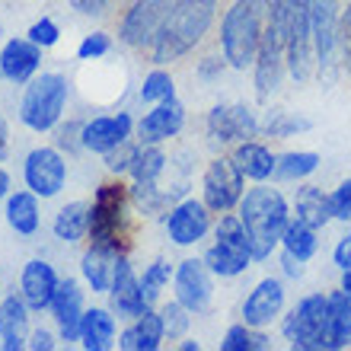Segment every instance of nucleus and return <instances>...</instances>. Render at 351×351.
Segmentation results:
<instances>
[{
	"instance_id": "f257e3e1",
	"label": "nucleus",
	"mask_w": 351,
	"mask_h": 351,
	"mask_svg": "<svg viewBox=\"0 0 351 351\" xmlns=\"http://www.w3.org/2000/svg\"><path fill=\"white\" fill-rule=\"evenodd\" d=\"M237 214H240L256 262L271 259V252L281 250V237H285L287 223L294 217L285 192L268 182H256L252 189H246L240 204H237Z\"/></svg>"
},
{
	"instance_id": "f03ea898",
	"label": "nucleus",
	"mask_w": 351,
	"mask_h": 351,
	"mask_svg": "<svg viewBox=\"0 0 351 351\" xmlns=\"http://www.w3.org/2000/svg\"><path fill=\"white\" fill-rule=\"evenodd\" d=\"M221 0H179L167 26L160 29L157 42L150 45V61L160 67L176 64L211 32L214 19H217Z\"/></svg>"
},
{
	"instance_id": "7ed1b4c3",
	"label": "nucleus",
	"mask_w": 351,
	"mask_h": 351,
	"mask_svg": "<svg viewBox=\"0 0 351 351\" xmlns=\"http://www.w3.org/2000/svg\"><path fill=\"white\" fill-rule=\"evenodd\" d=\"M268 23L265 0H233L221 19V55L233 71H252Z\"/></svg>"
},
{
	"instance_id": "20e7f679",
	"label": "nucleus",
	"mask_w": 351,
	"mask_h": 351,
	"mask_svg": "<svg viewBox=\"0 0 351 351\" xmlns=\"http://www.w3.org/2000/svg\"><path fill=\"white\" fill-rule=\"evenodd\" d=\"M128 204L131 189L121 182V176L99 182L90 202V243L128 252Z\"/></svg>"
},
{
	"instance_id": "39448f33",
	"label": "nucleus",
	"mask_w": 351,
	"mask_h": 351,
	"mask_svg": "<svg viewBox=\"0 0 351 351\" xmlns=\"http://www.w3.org/2000/svg\"><path fill=\"white\" fill-rule=\"evenodd\" d=\"M67 99H71V84L58 71H38L23 90L19 99V121L36 134H48L64 119Z\"/></svg>"
},
{
	"instance_id": "423d86ee",
	"label": "nucleus",
	"mask_w": 351,
	"mask_h": 351,
	"mask_svg": "<svg viewBox=\"0 0 351 351\" xmlns=\"http://www.w3.org/2000/svg\"><path fill=\"white\" fill-rule=\"evenodd\" d=\"M202 259L214 271V278H240L250 271L256 259H252L240 214H217V223L211 227V246L204 250Z\"/></svg>"
},
{
	"instance_id": "0eeeda50",
	"label": "nucleus",
	"mask_w": 351,
	"mask_h": 351,
	"mask_svg": "<svg viewBox=\"0 0 351 351\" xmlns=\"http://www.w3.org/2000/svg\"><path fill=\"white\" fill-rule=\"evenodd\" d=\"M281 335L294 351H326L329 335V294L313 291L281 316Z\"/></svg>"
},
{
	"instance_id": "6e6552de",
	"label": "nucleus",
	"mask_w": 351,
	"mask_h": 351,
	"mask_svg": "<svg viewBox=\"0 0 351 351\" xmlns=\"http://www.w3.org/2000/svg\"><path fill=\"white\" fill-rule=\"evenodd\" d=\"M310 32H313L316 71L332 74L339 55H345V7L342 0H310Z\"/></svg>"
},
{
	"instance_id": "1a4fd4ad",
	"label": "nucleus",
	"mask_w": 351,
	"mask_h": 351,
	"mask_svg": "<svg viewBox=\"0 0 351 351\" xmlns=\"http://www.w3.org/2000/svg\"><path fill=\"white\" fill-rule=\"evenodd\" d=\"M285 55H287V74L297 84H306L316 71V51H313V32H310V0H291L285 19Z\"/></svg>"
},
{
	"instance_id": "9d476101",
	"label": "nucleus",
	"mask_w": 351,
	"mask_h": 351,
	"mask_svg": "<svg viewBox=\"0 0 351 351\" xmlns=\"http://www.w3.org/2000/svg\"><path fill=\"white\" fill-rule=\"evenodd\" d=\"M176 7L179 0H131V7L119 23V42L134 51H150Z\"/></svg>"
},
{
	"instance_id": "9b49d317",
	"label": "nucleus",
	"mask_w": 351,
	"mask_h": 351,
	"mask_svg": "<svg viewBox=\"0 0 351 351\" xmlns=\"http://www.w3.org/2000/svg\"><path fill=\"white\" fill-rule=\"evenodd\" d=\"M243 192H246V176H243L240 163L233 160V154H217L208 160L202 176V202L214 214L237 211Z\"/></svg>"
},
{
	"instance_id": "f8f14e48",
	"label": "nucleus",
	"mask_w": 351,
	"mask_h": 351,
	"mask_svg": "<svg viewBox=\"0 0 351 351\" xmlns=\"http://www.w3.org/2000/svg\"><path fill=\"white\" fill-rule=\"evenodd\" d=\"M287 74V55H285V26L278 23H265L262 32V45H259V58L252 64V86H256V99L265 106L271 102Z\"/></svg>"
},
{
	"instance_id": "ddd939ff",
	"label": "nucleus",
	"mask_w": 351,
	"mask_h": 351,
	"mask_svg": "<svg viewBox=\"0 0 351 351\" xmlns=\"http://www.w3.org/2000/svg\"><path fill=\"white\" fill-rule=\"evenodd\" d=\"M204 134L214 147H233L240 141L259 138V115L246 102H221L204 115Z\"/></svg>"
},
{
	"instance_id": "4468645a",
	"label": "nucleus",
	"mask_w": 351,
	"mask_h": 351,
	"mask_svg": "<svg viewBox=\"0 0 351 351\" xmlns=\"http://www.w3.org/2000/svg\"><path fill=\"white\" fill-rule=\"evenodd\" d=\"M214 227V211L202 198H179V202L163 214V230H167L169 243L179 246V250H189V246H198V243L211 233Z\"/></svg>"
},
{
	"instance_id": "2eb2a0df",
	"label": "nucleus",
	"mask_w": 351,
	"mask_h": 351,
	"mask_svg": "<svg viewBox=\"0 0 351 351\" xmlns=\"http://www.w3.org/2000/svg\"><path fill=\"white\" fill-rule=\"evenodd\" d=\"M23 182L45 202L58 198L67 185V160L58 147H32L23 160Z\"/></svg>"
},
{
	"instance_id": "dca6fc26",
	"label": "nucleus",
	"mask_w": 351,
	"mask_h": 351,
	"mask_svg": "<svg viewBox=\"0 0 351 351\" xmlns=\"http://www.w3.org/2000/svg\"><path fill=\"white\" fill-rule=\"evenodd\" d=\"M173 294L192 316H204L214 300V271L204 259H182L173 271Z\"/></svg>"
},
{
	"instance_id": "f3484780",
	"label": "nucleus",
	"mask_w": 351,
	"mask_h": 351,
	"mask_svg": "<svg viewBox=\"0 0 351 351\" xmlns=\"http://www.w3.org/2000/svg\"><path fill=\"white\" fill-rule=\"evenodd\" d=\"M285 304H287L285 278L268 275V278H262V281H256V287L243 297L240 319L246 326H252V329H268L271 323H281Z\"/></svg>"
},
{
	"instance_id": "a211bd4d",
	"label": "nucleus",
	"mask_w": 351,
	"mask_h": 351,
	"mask_svg": "<svg viewBox=\"0 0 351 351\" xmlns=\"http://www.w3.org/2000/svg\"><path fill=\"white\" fill-rule=\"evenodd\" d=\"M84 291L77 285L74 278H61L58 281V291L51 297V306L48 313L55 316V326H58V339L67 345L80 342V323H84Z\"/></svg>"
},
{
	"instance_id": "6ab92c4d",
	"label": "nucleus",
	"mask_w": 351,
	"mask_h": 351,
	"mask_svg": "<svg viewBox=\"0 0 351 351\" xmlns=\"http://www.w3.org/2000/svg\"><path fill=\"white\" fill-rule=\"evenodd\" d=\"M42 51L45 48L36 45L29 36L7 38V45L0 48V80L26 86L42 67Z\"/></svg>"
},
{
	"instance_id": "aec40b11",
	"label": "nucleus",
	"mask_w": 351,
	"mask_h": 351,
	"mask_svg": "<svg viewBox=\"0 0 351 351\" xmlns=\"http://www.w3.org/2000/svg\"><path fill=\"white\" fill-rule=\"evenodd\" d=\"M131 138H134V119L128 112H112V115H96L84 121V150L99 154V157Z\"/></svg>"
},
{
	"instance_id": "412c9836",
	"label": "nucleus",
	"mask_w": 351,
	"mask_h": 351,
	"mask_svg": "<svg viewBox=\"0 0 351 351\" xmlns=\"http://www.w3.org/2000/svg\"><path fill=\"white\" fill-rule=\"evenodd\" d=\"M185 128V106L176 99H163L157 106H150L138 121V141L144 144H163V141L179 138Z\"/></svg>"
},
{
	"instance_id": "4be33fe9",
	"label": "nucleus",
	"mask_w": 351,
	"mask_h": 351,
	"mask_svg": "<svg viewBox=\"0 0 351 351\" xmlns=\"http://www.w3.org/2000/svg\"><path fill=\"white\" fill-rule=\"evenodd\" d=\"M147 297L141 291V275H134V268H131L128 256H121L119 259V271H115V281L109 287V310L119 319H138L144 310H147Z\"/></svg>"
},
{
	"instance_id": "5701e85b",
	"label": "nucleus",
	"mask_w": 351,
	"mask_h": 351,
	"mask_svg": "<svg viewBox=\"0 0 351 351\" xmlns=\"http://www.w3.org/2000/svg\"><path fill=\"white\" fill-rule=\"evenodd\" d=\"M58 271L51 262L45 259H29L26 265H23V271H19V297L29 304V310L32 313H42V310H48L51 306V297H55L58 291Z\"/></svg>"
},
{
	"instance_id": "b1692460",
	"label": "nucleus",
	"mask_w": 351,
	"mask_h": 351,
	"mask_svg": "<svg viewBox=\"0 0 351 351\" xmlns=\"http://www.w3.org/2000/svg\"><path fill=\"white\" fill-rule=\"evenodd\" d=\"M167 342V326L160 310L147 306L138 319H131L119 332V348L121 351H160Z\"/></svg>"
},
{
	"instance_id": "393cba45",
	"label": "nucleus",
	"mask_w": 351,
	"mask_h": 351,
	"mask_svg": "<svg viewBox=\"0 0 351 351\" xmlns=\"http://www.w3.org/2000/svg\"><path fill=\"white\" fill-rule=\"evenodd\" d=\"M121 256H128V252H115L109 246H96V243H90L84 250V256H80V275H84L86 287H90L93 294H109Z\"/></svg>"
},
{
	"instance_id": "a878e982",
	"label": "nucleus",
	"mask_w": 351,
	"mask_h": 351,
	"mask_svg": "<svg viewBox=\"0 0 351 351\" xmlns=\"http://www.w3.org/2000/svg\"><path fill=\"white\" fill-rule=\"evenodd\" d=\"M115 345H119V316L109 306H86L80 323V348L112 351Z\"/></svg>"
},
{
	"instance_id": "bb28decb",
	"label": "nucleus",
	"mask_w": 351,
	"mask_h": 351,
	"mask_svg": "<svg viewBox=\"0 0 351 351\" xmlns=\"http://www.w3.org/2000/svg\"><path fill=\"white\" fill-rule=\"evenodd\" d=\"M29 304L19 294H10L0 300V348L3 351H23L29 339Z\"/></svg>"
},
{
	"instance_id": "cd10ccee",
	"label": "nucleus",
	"mask_w": 351,
	"mask_h": 351,
	"mask_svg": "<svg viewBox=\"0 0 351 351\" xmlns=\"http://www.w3.org/2000/svg\"><path fill=\"white\" fill-rule=\"evenodd\" d=\"M291 211H294V217L306 221L310 227H316V230H326V227L335 221V214H332V192H323L319 185L300 182L294 189Z\"/></svg>"
},
{
	"instance_id": "c85d7f7f",
	"label": "nucleus",
	"mask_w": 351,
	"mask_h": 351,
	"mask_svg": "<svg viewBox=\"0 0 351 351\" xmlns=\"http://www.w3.org/2000/svg\"><path fill=\"white\" fill-rule=\"evenodd\" d=\"M3 217H7L10 230L16 233V237H32V233H38V223H42L38 195L32 192V189L10 192V198L3 202Z\"/></svg>"
},
{
	"instance_id": "c756f323",
	"label": "nucleus",
	"mask_w": 351,
	"mask_h": 351,
	"mask_svg": "<svg viewBox=\"0 0 351 351\" xmlns=\"http://www.w3.org/2000/svg\"><path fill=\"white\" fill-rule=\"evenodd\" d=\"M233 160L240 163L243 176L250 182H268L275 179V167H278V154H271V147H265L262 141H240L233 144Z\"/></svg>"
},
{
	"instance_id": "7c9ffc66",
	"label": "nucleus",
	"mask_w": 351,
	"mask_h": 351,
	"mask_svg": "<svg viewBox=\"0 0 351 351\" xmlns=\"http://www.w3.org/2000/svg\"><path fill=\"white\" fill-rule=\"evenodd\" d=\"M51 233L61 243L90 240V202H67L51 221Z\"/></svg>"
},
{
	"instance_id": "2f4dec72",
	"label": "nucleus",
	"mask_w": 351,
	"mask_h": 351,
	"mask_svg": "<svg viewBox=\"0 0 351 351\" xmlns=\"http://www.w3.org/2000/svg\"><path fill=\"white\" fill-rule=\"evenodd\" d=\"M167 169H169L167 150L160 147V144H144V141H141L138 157H134V163H131V169H128L131 185H160L163 176H167Z\"/></svg>"
},
{
	"instance_id": "473e14b6",
	"label": "nucleus",
	"mask_w": 351,
	"mask_h": 351,
	"mask_svg": "<svg viewBox=\"0 0 351 351\" xmlns=\"http://www.w3.org/2000/svg\"><path fill=\"white\" fill-rule=\"evenodd\" d=\"M351 348V306L335 287L329 291V335H326V351Z\"/></svg>"
},
{
	"instance_id": "72a5a7b5",
	"label": "nucleus",
	"mask_w": 351,
	"mask_h": 351,
	"mask_svg": "<svg viewBox=\"0 0 351 351\" xmlns=\"http://www.w3.org/2000/svg\"><path fill=\"white\" fill-rule=\"evenodd\" d=\"M281 250L291 252L300 262H310L319 252V230L310 227L306 221H300V217H291L285 237H281Z\"/></svg>"
},
{
	"instance_id": "f704fd0d",
	"label": "nucleus",
	"mask_w": 351,
	"mask_h": 351,
	"mask_svg": "<svg viewBox=\"0 0 351 351\" xmlns=\"http://www.w3.org/2000/svg\"><path fill=\"white\" fill-rule=\"evenodd\" d=\"M319 163H323V157L313 150H287L278 157L275 179L278 182H306L319 169Z\"/></svg>"
},
{
	"instance_id": "c9c22d12",
	"label": "nucleus",
	"mask_w": 351,
	"mask_h": 351,
	"mask_svg": "<svg viewBox=\"0 0 351 351\" xmlns=\"http://www.w3.org/2000/svg\"><path fill=\"white\" fill-rule=\"evenodd\" d=\"M259 128H262V134L271 141H287V138H294V134L310 131L313 121L304 119V115H294V112L271 109V112H265V119H259Z\"/></svg>"
},
{
	"instance_id": "e433bc0d",
	"label": "nucleus",
	"mask_w": 351,
	"mask_h": 351,
	"mask_svg": "<svg viewBox=\"0 0 351 351\" xmlns=\"http://www.w3.org/2000/svg\"><path fill=\"white\" fill-rule=\"evenodd\" d=\"M221 351H268L271 348V339L265 335V329H252L240 319V323H233L227 332H223Z\"/></svg>"
},
{
	"instance_id": "4c0bfd02",
	"label": "nucleus",
	"mask_w": 351,
	"mask_h": 351,
	"mask_svg": "<svg viewBox=\"0 0 351 351\" xmlns=\"http://www.w3.org/2000/svg\"><path fill=\"white\" fill-rule=\"evenodd\" d=\"M138 99L144 102V106H157V102L163 99H176V80L169 71H163V67H154V71H147V77H144V84H141L138 90Z\"/></svg>"
},
{
	"instance_id": "58836bf2",
	"label": "nucleus",
	"mask_w": 351,
	"mask_h": 351,
	"mask_svg": "<svg viewBox=\"0 0 351 351\" xmlns=\"http://www.w3.org/2000/svg\"><path fill=\"white\" fill-rule=\"evenodd\" d=\"M173 271H176V265L169 259H154L150 265H144V275H141V291H144V297H147L150 306L157 304L160 294L169 287Z\"/></svg>"
},
{
	"instance_id": "ea45409f",
	"label": "nucleus",
	"mask_w": 351,
	"mask_h": 351,
	"mask_svg": "<svg viewBox=\"0 0 351 351\" xmlns=\"http://www.w3.org/2000/svg\"><path fill=\"white\" fill-rule=\"evenodd\" d=\"M160 316H163V326H167V339H185L189 326H192V313H189L176 297L169 304L160 306Z\"/></svg>"
},
{
	"instance_id": "a19ab883",
	"label": "nucleus",
	"mask_w": 351,
	"mask_h": 351,
	"mask_svg": "<svg viewBox=\"0 0 351 351\" xmlns=\"http://www.w3.org/2000/svg\"><path fill=\"white\" fill-rule=\"evenodd\" d=\"M55 147L67 154H80L84 150V121L80 119H61L55 128Z\"/></svg>"
},
{
	"instance_id": "79ce46f5",
	"label": "nucleus",
	"mask_w": 351,
	"mask_h": 351,
	"mask_svg": "<svg viewBox=\"0 0 351 351\" xmlns=\"http://www.w3.org/2000/svg\"><path fill=\"white\" fill-rule=\"evenodd\" d=\"M138 147H141V141L138 144H134V141H125V144H119L115 150L102 154V163H106L109 176H128L131 163H134V157H138Z\"/></svg>"
},
{
	"instance_id": "37998d69",
	"label": "nucleus",
	"mask_w": 351,
	"mask_h": 351,
	"mask_svg": "<svg viewBox=\"0 0 351 351\" xmlns=\"http://www.w3.org/2000/svg\"><path fill=\"white\" fill-rule=\"evenodd\" d=\"M109 51H112V36L102 32V29L84 36V42L77 45V58H80V61H99V58H106Z\"/></svg>"
},
{
	"instance_id": "c03bdc74",
	"label": "nucleus",
	"mask_w": 351,
	"mask_h": 351,
	"mask_svg": "<svg viewBox=\"0 0 351 351\" xmlns=\"http://www.w3.org/2000/svg\"><path fill=\"white\" fill-rule=\"evenodd\" d=\"M26 36L32 38L36 45H42V48H55L58 42H61V29H58V23L51 16H42V19H36V23L26 29Z\"/></svg>"
},
{
	"instance_id": "a18cd8bd",
	"label": "nucleus",
	"mask_w": 351,
	"mask_h": 351,
	"mask_svg": "<svg viewBox=\"0 0 351 351\" xmlns=\"http://www.w3.org/2000/svg\"><path fill=\"white\" fill-rule=\"evenodd\" d=\"M332 214L339 223H351V176L332 189Z\"/></svg>"
},
{
	"instance_id": "49530a36",
	"label": "nucleus",
	"mask_w": 351,
	"mask_h": 351,
	"mask_svg": "<svg viewBox=\"0 0 351 351\" xmlns=\"http://www.w3.org/2000/svg\"><path fill=\"white\" fill-rule=\"evenodd\" d=\"M58 342H61V339H58L51 329H32L26 339V348L29 351H55Z\"/></svg>"
},
{
	"instance_id": "de8ad7c7",
	"label": "nucleus",
	"mask_w": 351,
	"mask_h": 351,
	"mask_svg": "<svg viewBox=\"0 0 351 351\" xmlns=\"http://www.w3.org/2000/svg\"><path fill=\"white\" fill-rule=\"evenodd\" d=\"M227 67L230 64H227V58L223 55H208V58L198 61V77H202V80H217Z\"/></svg>"
},
{
	"instance_id": "09e8293b",
	"label": "nucleus",
	"mask_w": 351,
	"mask_h": 351,
	"mask_svg": "<svg viewBox=\"0 0 351 351\" xmlns=\"http://www.w3.org/2000/svg\"><path fill=\"white\" fill-rule=\"evenodd\" d=\"M332 262H335V268H339V271H342V268H351V223H348V230L335 240Z\"/></svg>"
},
{
	"instance_id": "8fccbe9b",
	"label": "nucleus",
	"mask_w": 351,
	"mask_h": 351,
	"mask_svg": "<svg viewBox=\"0 0 351 351\" xmlns=\"http://www.w3.org/2000/svg\"><path fill=\"white\" fill-rule=\"evenodd\" d=\"M112 3H115V0H71V7H74L80 16H102Z\"/></svg>"
},
{
	"instance_id": "3c124183",
	"label": "nucleus",
	"mask_w": 351,
	"mask_h": 351,
	"mask_svg": "<svg viewBox=\"0 0 351 351\" xmlns=\"http://www.w3.org/2000/svg\"><path fill=\"white\" fill-rule=\"evenodd\" d=\"M306 262H300V259H294L291 252H285L281 250V275L287 278V281H300L304 278V271H306Z\"/></svg>"
},
{
	"instance_id": "603ef678",
	"label": "nucleus",
	"mask_w": 351,
	"mask_h": 351,
	"mask_svg": "<svg viewBox=\"0 0 351 351\" xmlns=\"http://www.w3.org/2000/svg\"><path fill=\"white\" fill-rule=\"evenodd\" d=\"M268 3V23H278V26H285L287 19V3L291 0H265Z\"/></svg>"
},
{
	"instance_id": "864d4df0",
	"label": "nucleus",
	"mask_w": 351,
	"mask_h": 351,
	"mask_svg": "<svg viewBox=\"0 0 351 351\" xmlns=\"http://www.w3.org/2000/svg\"><path fill=\"white\" fill-rule=\"evenodd\" d=\"M7 150H10V125H7V119L0 115V160L7 157Z\"/></svg>"
},
{
	"instance_id": "5fc2aeb1",
	"label": "nucleus",
	"mask_w": 351,
	"mask_h": 351,
	"mask_svg": "<svg viewBox=\"0 0 351 351\" xmlns=\"http://www.w3.org/2000/svg\"><path fill=\"white\" fill-rule=\"evenodd\" d=\"M339 291H342V297L348 300V306H351V268H342V278H339Z\"/></svg>"
},
{
	"instance_id": "6e6d98bb",
	"label": "nucleus",
	"mask_w": 351,
	"mask_h": 351,
	"mask_svg": "<svg viewBox=\"0 0 351 351\" xmlns=\"http://www.w3.org/2000/svg\"><path fill=\"white\" fill-rule=\"evenodd\" d=\"M10 192H13V182H10V173L0 167V202H7Z\"/></svg>"
},
{
	"instance_id": "4d7b16f0",
	"label": "nucleus",
	"mask_w": 351,
	"mask_h": 351,
	"mask_svg": "<svg viewBox=\"0 0 351 351\" xmlns=\"http://www.w3.org/2000/svg\"><path fill=\"white\" fill-rule=\"evenodd\" d=\"M179 348H182V351H202V342H195V339H182V342H179Z\"/></svg>"
},
{
	"instance_id": "13d9d810",
	"label": "nucleus",
	"mask_w": 351,
	"mask_h": 351,
	"mask_svg": "<svg viewBox=\"0 0 351 351\" xmlns=\"http://www.w3.org/2000/svg\"><path fill=\"white\" fill-rule=\"evenodd\" d=\"M0 29H3V26H0Z\"/></svg>"
}]
</instances>
